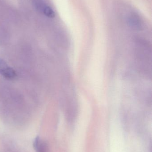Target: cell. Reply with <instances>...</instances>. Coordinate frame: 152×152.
<instances>
[{
  "mask_svg": "<svg viewBox=\"0 0 152 152\" xmlns=\"http://www.w3.org/2000/svg\"><path fill=\"white\" fill-rule=\"evenodd\" d=\"M0 74L8 79H13L16 77L15 70L1 59H0Z\"/></svg>",
  "mask_w": 152,
  "mask_h": 152,
  "instance_id": "6da1fadb",
  "label": "cell"
},
{
  "mask_svg": "<svg viewBox=\"0 0 152 152\" xmlns=\"http://www.w3.org/2000/svg\"><path fill=\"white\" fill-rule=\"evenodd\" d=\"M33 145L37 152H49V147L46 142L41 140L38 137H36Z\"/></svg>",
  "mask_w": 152,
  "mask_h": 152,
  "instance_id": "7a4b0ae2",
  "label": "cell"
}]
</instances>
